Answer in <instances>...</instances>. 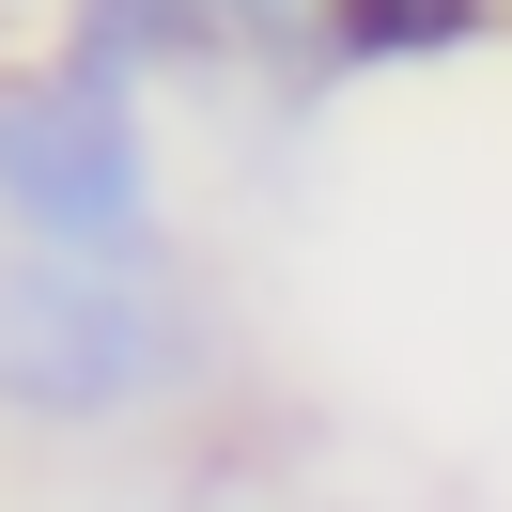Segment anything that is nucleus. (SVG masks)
<instances>
[{"mask_svg": "<svg viewBox=\"0 0 512 512\" xmlns=\"http://www.w3.org/2000/svg\"><path fill=\"white\" fill-rule=\"evenodd\" d=\"M94 512H311V497H280L264 466H218V450H202V466L140 481V497H94Z\"/></svg>", "mask_w": 512, "mask_h": 512, "instance_id": "nucleus-5", "label": "nucleus"}, {"mask_svg": "<svg viewBox=\"0 0 512 512\" xmlns=\"http://www.w3.org/2000/svg\"><path fill=\"white\" fill-rule=\"evenodd\" d=\"M249 388V326L202 264H78L0 233V435L156 450Z\"/></svg>", "mask_w": 512, "mask_h": 512, "instance_id": "nucleus-1", "label": "nucleus"}, {"mask_svg": "<svg viewBox=\"0 0 512 512\" xmlns=\"http://www.w3.org/2000/svg\"><path fill=\"white\" fill-rule=\"evenodd\" d=\"M466 47H512V0H342V16H326V63L342 78L466 63Z\"/></svg>", "mask_w": 512, "mask_h": 512, "instance_id": "nucleus-4", "label": "nucleus"}, {"mask_svg": "<svg viewBox=\"0 0 512 512\" xmlns=\"http://www.w3.org/2000/svg\"><path fill=\"white\" fill-rule=\"evenodd\" d=\"M0 16H16V0H0Z\"/></svg>", "mask_w": 512, "mask_h": 512, "instance_id": "nucleus-6", "label": "nucleus"}, {"mask_svg": "<svg viewBox=\"0 0 512 512\" xmlns=\"http://www.w3.org/2000/svg\"><path fill=\"white\" fill-rule=\"evenodd\" d=\"M326 16L342 0H47V47L94 78H187V94H264V109H311L342 94V63H326Z\"/></svg>", "mask_w": 512, "mask_h": 512, "instance_id": "nucleus-3", "label": "nucleus"}, {"mask_svg": "<svg viewBox=\"0 0 512 512\" xmlns=\"http://www.w3.org/2000/svg\"><path fill=\"white\" fill-rule=\"evenodd\" d=\"M0 233L16 249H78V264H187L156 94L63 63V47L0 63Z\"/></svg>", "mask_w": 512, "mask_h": 512, "instance_id": "nucleus-2", "label": "nucleus"}]
</instances>
